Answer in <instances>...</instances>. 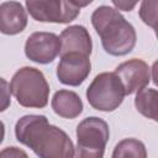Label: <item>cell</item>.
I'll list each match as a JSON object with an SVG mask.
<instances>
[{"instance_id":"obj_11","label":"cell","mask_w":158,"mask_h":158,"mask_svg":"<svg viewBox=\"0 0 158 158\" xmlns=\"http://www.w3.org/2000/svg\"><path fill=\"white\" fill-rule=\"evenodd\" d=\"M27 26V12L19 1L0 4V32L7 36L21 33Z\"/></svg>"},{"instance_id":"obj_18","label":"cell","mask_w":158,"mask_h":158,"mask_svg":"<svg viewBox=\"0 0 158 158\" xmlns=\"http://www.w3.org/2000/svg\"><path fill=\"white\" fill-rule=\"evenodd\" d=\"M111 2H112V5L115 6L116 10H123V11H131L137 5L136 1L130 2V1H125V0H118V1L117 0H112Z\"/></svg>"},{"instance_id":"obj_10","label":"cell","mask_w":158,"mask_h":158,"mask_svg":"<svg viewBox=\"0 0 158 158\" xmlns=\"http://www.w3.org/2000/svg\"><path fill=\"white\" fill-rule=\"evenodd\" d=\"M59 40V56H64L67 53H80L90 57L93 49V41L86 27L81 25H72L60 32Z\"/></svg>"},{"instance_id":"obj_13","label":"cell","mask_w":158,"mask_h":158,"mask_svg":"<svg viewBox=\"0 0 158 158\" xmlns=\"http://www.w3.org/2000/svg\"><path fill=\"white\" fill-rule=\"evenodd\" d=\"M157 98L158 93L154 88H143L136 93V110L147 118L157 121Z\"/></svg>"},{"instance_id":"obj_19","label":"cell","mask_w":158,"mask_h":158,"mask_svg":"<svg viewBox=\"0 0 158 158\" xmlns=\"http://www.w3.org/2000/svg\"><path fill=\"white\" fill-rule=\"evenodd\" d=\"M4 138H5V125H4V122L0 120V144L2 143Z\"/></svg>"},{"instance_id":"obj_9","label":"cell","mask_w":158,"mask_h":158,"mask_svg":"<svg viewBox=\"0 0 158 158\" xmlns=\"http://www.w3.org/2000/svg\"><path fill=\"white\" fill-rule=\"evenodd\" d=\"M114 73L121 80L125 89V95L135 94L146 88L152 79L151 68L139 58H132L121 63Z\"/></svg>"},{"instance_id":"obj_7","label":"cell","mask_w":158,"mask_h":158,"mask_svg":"<svg viewBox=\"0 0 158 158\" xmlns=\"http://www.w3.org/2000/svg\"><path fill=\"white\" fill-rule=\"evenodd\" d=\"M60 52V40L53 32H33L25 43L26 57L38 64L52 63Z\"/></svg>"},{"instance_id":"obj_15","label":"cell","mask_w":158,"mask_h":158,"mask_svg":"<svg viewBox=\"0 0 158 158\" xmlns=\"http://www.w3.org/2000/svg\"><path fill=\"white\" fill-rule=\"evenodd\" d=\"M157 7H158V2L157 1H142L141 2V7H139V17L141 20L148 25L149 27H152L153 30H156V22H157Z\"/></svg>"},{"instance_id":"obj_2","label":"cell","mask_w":158,"mask_h":158,"mask_svg":"<svg viewBox=\"0 0 158 158\" xmlns=\"http://www.w3.org/2000/svg\"><path fill=\"white\" fill-rule=\"evenodd\" d=\"M91 25L100 36L102 48L110 56H126L135 48L136 30L115 7H96L91 14Z\"/></svg>"},{"instance_id":"obj_14","label":"cell","mask_w":158,"mask_h":158,"mask_svg":"<svg viewBox=\"0 0 158 158\" xmlns=\"http://www.w3.org/2000/svg\"><path fill=\"white\" fill-rule=\"evenodd\" d=\"M111 158H147V149L137 138H123L115 146Z\"/></svg>"},{"instance_id":"obj_5","label":"cell","mask_w":158,"mask_h":158,"mask_svg":"<svg viewBox=\"0 0 158 158\" xmlns=\"http://www.w3.org/2000/svg\"><path fill=\"white\" fill-rule=\"evenodd\" d=\"M86 100L89 105L102 112H111L118 109L125 99V89L114 72L98 74L86 88Z\"/></svg>"},{"instance_id":"obj_1","label":"cell","mask_w":158,"mask_h":158,"mask_svg":"<svg viewBox=\"0 0 158 158\" xmlns=\"http://www.w3.org/2000/svg\"><path fill=\"white\" fill-rule=\"evenodd\" d=\"M17 142L31 148L38 158H74L75 148L62 128L51 125L44 115H25L15 125Z\"/></svg>"},{"instance_id":"obj_6","label":"cell","mask_w":158,"mask_h":158,"mask_svg":"<svg viewBox=\"0 0 158 158\" xmlns=\"http://www.w3.org/2000/svg\"><path fill=\"white\" fill-rule=\"evenodd\" d=\"M91 4L90 1H64V0H40L26 1V10L40 22L69 23L80 14V7Z\"/></svg>"},{"instance_id":"obj_16","label":"cell","mask_w":158,"mask_h":158,"mask_svg":"<svg viewBox=\"0 0 158 158\" xmlns=\"http://www.w3.org/2000/svg\"><path fill=\"white\" fill-rule=\"evenodd\" d=\"M11 105V91L9 83L0 77V112L6 111Z\"/></svg>"},{"instance_id":"obj_8","label":"cell","mask_w":158,"mask_h":158,"mask_svg":"<svg viewBox=\"0 0 158 158\" xmlns=\"http://www.w3.org/2000/svg\"><path fill=\"white\" fill-rule=\"evenodd\" d=\"M91 72L90 57L80 53H67L60 56L57 65L58 80L69 86H79Z\"/></svg>"},{"instance_id":"obj_12","label":"cell","mask_w":158,"mask_h":158,"mask_svg":"<svg viewBox=\"0 0 158 158\" xmlns=\"http://www.w3.org/2000/svg\"><path fill=\"white\" fill-rule=\"evenodd\" d=\"M53 111L63 118H75L83 112V101L80 96L72 90L60 89L54 93L52 98Z\"/></svg>"},{"instance_id":"obj_4","label":"cell","mask_w":158,"mask_h":158,"mask_svg":"<svg viewBox=\"0 0 158 158\" xmlns=\"http://www.w3.org/2000/svg\"><path fill=\"white\" fill-rule=\"evenodd\" d=\"M75 158H104L105 147L110 137L109 125L105 120L89 116L77 126Z\"/></svg>"},{"instance_id":"obj_17","label":"cell","mask_w":158,"mask_h":158,"mask_svg":"<svg viewBox=\"0 0 158 158\" xmlns=\"http://www.w3.org/2000/svg\"><path fill=\"white\" fill-rule=\"evenodd\" d=\"M0 158H30V157L23 149L11 146L0 151Z\"/></svg>"},{"instance_id":"obj_3","label":"cell","mask_w":158,"mask_h":158,"mask_svg":"<svg viewBox=\"0 0 158 158\" xmlns=\"http://www.w3.org/2000/svg\"><path fill=\"white\" fill-rule=\"evenodd\" d=\"M10 91L23 107L43 109L49 99V84L44 74L35 67H22L11 78Z\"/></svg>"}]
</instances>
